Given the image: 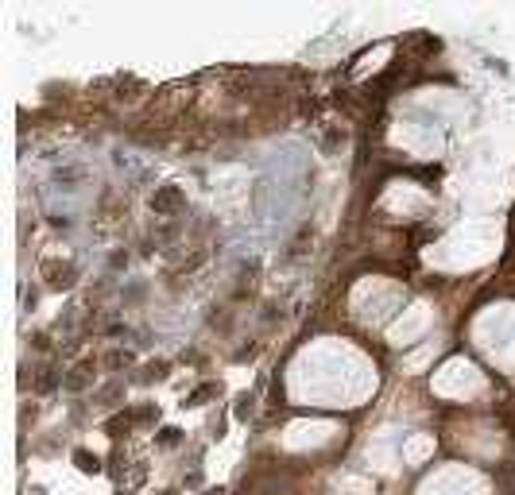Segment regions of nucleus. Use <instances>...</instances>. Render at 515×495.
<instances>
[{"instance_id":"f257e3e1","label":"nucleus","mask_w":515,"mask_h":495,"mask_svg":"<svg viewBox=\"0 0 515 495\" xmlns=\"http://www.w3.org/2000/svg\"><path fill=\"white\" fill-rule=\"evenodd\" d=\"M74 460H78L82 472H101V460H97V456H89V452H74Z\"/></svg>"},{"instance_id":"f03ea898","label":"nucleus","mask_w":515,"mask_h":495,"mask_svg":"<svg viewBox=\"0 0 515 495\" xmlns=\"http://www.w3.org/2000/svg\"><path fill=\"white\" fill-rule=\"evenodd\" d=\"M209 394H217V387H202V391L190 394V406H202V398H209Z\"/></svg>"},{"instance_id":"7ed1b4c3","label":"nucleus","mask_w":515,"mask_h":495,"mask_svg":"<svg viewBox=\"0 0 515 495\" xmlns=\"http://www.w3.org/2000/svg\"><path fill=\"white\" fill-rule=\"evenodd\" d=\"M248 414H252V398L244 394V398H240V406H236V418H248Z\"/></svg>"}]
</instances>
